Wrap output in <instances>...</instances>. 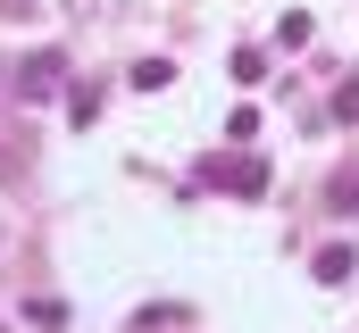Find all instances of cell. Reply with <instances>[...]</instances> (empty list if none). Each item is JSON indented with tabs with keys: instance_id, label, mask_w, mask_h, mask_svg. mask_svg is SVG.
<instances>
[{
	"instance_id": "cell-6",
	"label": "cell",
	"mask_w": 359,
	"mask_h": 333,
	"mask_svg": "<svg viewBox=\"0 0 359 333\" xmlns=\"http://www.w3.org/2000/svg\"><path fill=\"white\" fill-rule=\"evenodd\" d=\"M67 108H76V125H92V117H100V92H92V83H67Z\"/></svg>"
},
{
	"instance_id": "cell-1",
	"label": "cell",
	"mask_w": 359,
	"mask_h": 333,
	"mask_svg": "<svg viewBox=\"0 0 359 333\" xmlns=\"http://www.w3.org/2000/svg\"><path fill=\"white\" fill-rule=\"evenodd\" d=\"M50 92H67V59L59 50H34L17 67V100H50Z\"/></svg>"
},
{
	"instance_id": "cell-7",
	"label": "cell",
	"mask_w": 359,
	"mask_h": 333,
	"mask_svg": "<svg viewBox=\"0 0 359 333\" xmlns=\"http://www.w3.org/2000/svg\"><path fill=\"white\" fill-rule=\"evenodd\" d=\"M17 175H25V159H17V150H0V183H17Z\"/></svg>"
},
{
	"instance_id": "cell-4",
	"label": "cell",
	"mask_w": 359,
	"mask_h": 333,
	"mask_svg": "<svg viewBox=\"0 0 359 333\" xmlns=\"http://www.w3.org/2000/svg\"><path fill=\"white\" fill-rule=\"evenodd\" d=\"M351 267H359V258H351V250H343V242H334V250H318V283H343Z\"/></svg>"
},
{
	"instance_id": "cell-3",
	"label": "cell",
	"mask_w": 359,
	"mask_h": 333,
	"mask_svg": "<svg viewBox=\"0 0 359 333\" xmlns=\"http://www.w3.org/2000/svg\"><path fill=\"white\" fill-rule=\"evenodd\" d=\"M326 208H334V217H359V166H343V175L326 183Z\"/></svg>"
},
{
	"instance_id": "cell-5",
	"label": "cell",
	"mask_w": 359,
	"mask_h": 333,
	"mask_svg": "<svg viewBox=\"0 0 359 333\" xmlns=\"http://www.w3.org/2000/svg\"><path fill=\"white\" fill-rule=\"evenodd\" d=\"M168 83H176L168 59H142V67H134V92H168Z\"/></svg>"
},
{
	"instance_id": "cell-8",
	"label": "cell",
	"mask_w": 359,
	"mask_h": 333,
	"mask_svg": "<svg viewBox=\"0 0 359 333\" xmlns=\"http://www.w3.org/2000/svg\"><path fill=\"white\" fill-rule=\"evenodd\" d=\"M0 17H34V0H0Z\"/></svg>"
},
{
	"instance_id": "cell-2",
	"label": "cell",
	"mask_w": 359,
	"mask_h": 333,
	"mask_svg": "<svg viewBox=\"0 0 359 333\" xmlns=\"http://www.w3.org/2000/svg\"><path fill=\"white\" fill-rule=\"evenodd\" d=\"M201 175H209V183H226V192H243V200H259V192H268V159H209L201 166Z\"/></svg>"
}]
</instances>
